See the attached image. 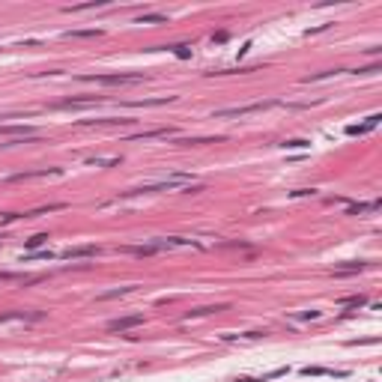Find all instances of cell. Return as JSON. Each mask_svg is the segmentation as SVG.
Returning a JSON list of instances; mask_svg holds the SVG:
<instances>
[{"label":"cell","mask_w":382,"mask_h":382,"mask_svg":"<svg viewBox=\"0 0 382 382\" xmlns=\"http://www.w3.org/2000/svg\"><path fill=\"white\" fill-rule=\"evenodd\" d=\"M81 81L102 84V87H123V84H140L143 75H129V72H116V75H81Z\"/></svg>","instance_id":"1"},{"label":"cell","mask_w":382,"mask_h":382,"mask_svg":"<svg viewBox=\"0 0 382 382\" xmlns=\"http://www.w3.org/2000/svg\"><path fill=\"white\" fill-rule=\"evenodd\" d=\"M185 182H191L188 173H177V177H170V180H161V182H150V185H140V188H132V191H126V194H150V191H170V188H180Z\"/></svg>","instance_id":"2"},{"label":"cell","mask_w":382,"mask_h":382,"mask_svg":"<svg viewBox=\"0 0 382 382\" xmlns=\"http://www.w3.org/2000/svg\"><path fill=\"white\" fill-rule=\"evenodd\" d=\"M275 102H254V105H242V108H224V111H215V120H233V116H248V113L266 111Z\"/></svg>","instance_id":"3"},{"label":"cell","mask_w":382,"mask_h":382,"mask_svg":"<svg viewBox=\"0 0 382 382\" xmlns=\"http://www.w3.org/2000/svg\"><path fill=\"white\" fill-rule=\"evenodd\" d=\"M143 322V314H135V316H120V319H111L108 322V332H126V329H135Z\"/></svg>","instance_id":"4"},{"label":"cell","mask_w":382,"mask_h":382,"mask_svg":"<svg viewBox=\"0 0 382 382\" xmlns=\"http://www.w3.org/2000/svg\"><path fill=\"white\" fill-rule=\"evenodd\" d=\"M0 135H9V137H24V140H33V137H36V129H30V126H0Z\"/></svg>","instance_id":"5"},{"label":"cell","mask_w":382,"mask_h":382,"mask_svg":"<svg viewBox=\"0 0 382 382\" xmlns=\"http://www.w3.org/2000/svg\"><path fill=\"white\" fill-rule=\"evenodd\" d=\"M99 254V248L96 245H81V248H69L63 254H57V257H63V260H78V257H96Z\"/></svg>","instance_id":"6"},{"label":"cell","mask_w":382,"mask_h":382,"mask_svg":"<svg viewBox=\"0 0 382 382\" xmlns=\"http://www.w3.org/2000/svg\"><path fill=\"white\" fill-rule=\"evenodd\" d=\"M305 376H346L343 370H326V367H305Z\"/></svg>","instance_id":"7"},{"label":"cell","mask_w":382,"mask_h":382,"mask_svg":"<svg viewBox=\"0 0 382 382\" xmlns=\"http://www.w3.org/2000/svg\"><path fill=\"white\" fill-rule=\"evenodd\" d=\"M170 135H173V129H150V132H140V135H135V137L150 140V137H170Z\"/></svg>","instance_id":"8"},{"label":"cell","mask_w":382,"mask_h":382,"mask_svg":"<svg viewBox=\"0 0 382 382\" xmlns=\"http://www.w3.org/2000/svg\"><path fill=\"white\" fill-rule=\"evenodd\" d=\"M379 209V203H361V206H349V215H356V212H376Z\"/></svg>","instance_id":"9"},{"label":"cell","mask_w":382,"mask_h":382,"mask_svg":"<svg viewBox=\"0 0 382 382\" xmlns=\"http://www.w3.org/2000/svg\"><path fill=\"white\" fill-rule=\"evenodd\" d=\"M45 242H48V236H45V233H39V236L27 239V248H39V245H45Z\"/></svg>","instance_id":"10"},{"label":"cell","mask_w":382,"mask_h":382,"mask_svg":"<svg viewBox=\"0 0 382 382\" xmlns=\"http://www.w3.org/2000/svg\"><path fill=\"white\" fill-rule=\"evenodd\" d=\"M66 36H102V30H75V33H66Z\"/></svg>","instance_id":"11"},{"label":"cell","mask_w":382,"mask_h":382,"mask_svg":"<svg viewBox=\"0 0 382 382\" xmlns=\"http://www.w3.org/2000/svg\"><path fill=\"white\" fill-rule=\"evenodd\" d=\"M158 21H164V15H143L140 18V24H158Z\"/></svg>","instance_id":"12"},{"label":"cell","mask_w":382,"mask_h":382,"mask_svg":"<svg viewBox=\"0 0 382 382\" xmlns=\"http://www.w3.org/2000/svg\"><path fill=\"white\" fill-rule=\"evenodd\" d=\"M284 146H290V150H299V146H308V140H287Z\"/></svg>","instance_id":"13"}]
</instances>
